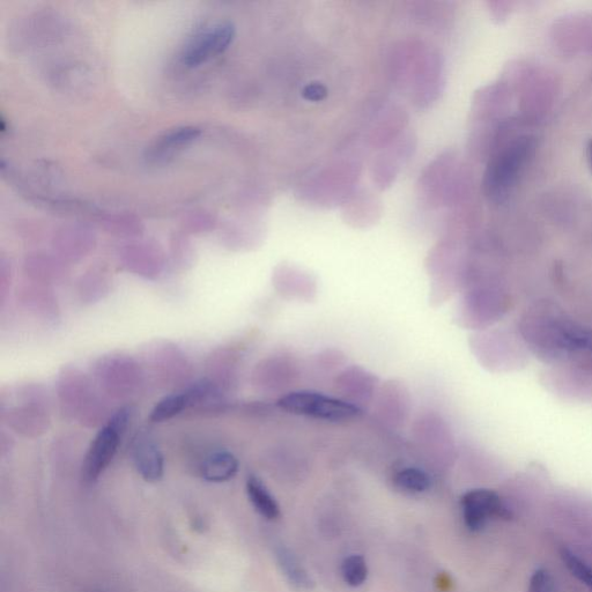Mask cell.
I'll list each match as a JSON object with an SVG mask.
<instances>
[{"instance_id":"1","label":"cell","mask_w":592,"mask_h":592,"mask_svg":"<svg viewBox=\"0 0 592 592\" xmlns=\"http://www.w3.org/2000/svg\"><path fill=\"white\" fill-rule=\"evenodd\" d=\"M57 397L62 416L78 420L87 428L99 426L108 417L106 396L90 376L78 368L66 367L57 380Z\"/></svg>"},{"instance_id":"2","label":"cell","mask_w":592,"mask_h":592,"mask_svg":"<svg viewBox=\"0 0 592 592\" xmlns=\"http://www.w3.org/2000/svg\"><path fill=\"white\" fill-rule=\"evenodd\" d=\"M93 377L103 395L118 401L136 397L146 384L144 367L127 354L101 357L94 364Z\"/></svg>"},{"instance_id":"3","label":"cell","mask_w":592,"mask_h":592,"mask_svg":"<svg viewBox=\"0 0 592 592\" xmlns=\"http://www.w3.org/2000/svg\"><path fill=\"white\" fill-rule=\"evenodd\" d=\"M135 409L127 405L121 407L106 421L87 450L83 465V477L87 483H94L113 463L120 449L125 433L131 425Z\"/></svg>"},{"instance_id":"4","label":"cell","mask_w":592,"mask_h":592,"mask_svg":"<svg viewBox=\"0 0 592 592\" xmlns=\"http://www.w3.org/2000/svg\"><path fill=\"white\" fill-rule=\"evenodd\" d=\"M16 405L2 410L4 423L26 438H39L50 426V407L46 390L27 384L16 392Z\"/></svg>"},{"instance_id":"5","label":"cell","mask_w":592,"mask_h":592,"mask_svg":"<svg viewBox=\"0 0 592 592\" xmlns=\"http://www.w3.org/2000/svg\"><path fill=\"white\" fill-rule=\"evenodd\" d=\"M281 410L295 416L345 423L361 417L362 410L344 399L333 398L312 390H299L280 397L277 402Z\"/></svg>"},{"instance_id":"6","label":"cell","mask_w":592,"mask_h":592,"mask_svg":"<svg viewBox=\"0 0 592 592\" xmlns=\"http://www.w3.org/2000/svg\"><path fill=\"white\" fill-rule=\"evenodd\" d=\"M534 151L529 138H520L495 157L485 177L486 194L494 201L506 199Z\"/></svg>"},{"instance_id":"7","label":"cell","mask_w":592,"mask_h":592,"mask_svg":"<svg viewBox=\"0 0 592 592\" xmlns=\"http://www.w3.org/2000/svg\"><path fill=\"white\" fill-rule=\"evenodd\" d=\"M235 35V28L231 22H217L212 26L206 27L191 37L189 42L183 48L181 59L188 68L209 61L228 48Z\"/></svg>"},{"instance_id":"8","label":"cell","mask_w":592,"mask_h":592,"mask_svg":"<svg viewBox=\"0 0 592 592\" xmlns=\"http://www.w3.org/2000/svg\"><path fill=\"white\" fill-rule=\"evenodd\" d=\"M152 375L164 387L183 386L191 376L187 355L173 343L155 345L148 357Z\"/></svg>"},{"instance_id":"9","label":"cell","mask_w":592,"mask_h":592,"mask_svg":"<svg viewBox=\"0 0 592 592\" xmlns=\"http://www.w3.org/2000/svg\"><path fill=\"white\" fill-rule=\"evenodd\" d=\"M462 510L465 525L471 531L483 529L492 518L508 515V510L499 495L485 488L465 493L462 498Z\"/></svg>"},{"instance_id":"10","label":"cell","mask_w":592,"mask_h":592,"mask_svg":"<svg viewBox=\"0 0 592 592\" xmlns=\"http://www.w3.org/2000/svg\"><path fill=\"white\" fill-rule=\"evenodd\" d=\"M132 458L139 475L148 483H155L164 477L165 457L150 433L140 432L136 436Z\"/></svg>"},{"instance_id":"11","label":"cell","mask_w":592,"mask_h":592,"mask_svg":"<svg viewBox=\"0 0 592 592\" xmlns=\"http://www.w3.org/2000/svg\"><path fill=\"white\" fill-rule=\"evenodd\" d=\"M202 135V130L196 127H179L169 130L154 140L153 144L148 147L146 152V159L151 164H165L174 155L183 150V148L194 143L195 140Z\"/></svg>"},{"instance_id":"12","label":"cell","mask_w":592,"mask_h":592,"mask_svg":"<svg viewBox=\"0 0 592 592\" xmlns=\"http://www.w3.org/2000/svg\"><path fill=\"white\" fill-rule=\"evenodd\" d=\"M238 471V458L227 450L214 451L201 464V475L210 483H225L233 479Z\"/></svg>"},{"instance_id":"13","label":"cell","mask_w":592,"mask_h":592,"mask_svg":"<svg viewBox=\"0 0 592 592\" xmlns=\"http://www.w3.org/2000/svg\"><path fill=\"white\" fill-rule=\"evenodd\" d=\"M18 300L29 312L36 315L50 318L55 317L58 312L55 295L48 287H42L41 284L20 287Z\"/></svg>"},{"instance_id":"14","label":"cell","mask_w":592,"mask_h":592,"mask_svg":"<svg viewBox=\"0 0 592 592\" xmlns=\"http://www.w3.org/2000/svg\"><path fill=\"white\" fill-rule=\"evenodd\" d=\"M276 559L281 572L295 589L306 591L314 587L312 577L292 551L280 546L276 550Z\"/></svg>"},{"instance_id":"15","label":"cell","mask_w":592,"mask_h":592,"mask_svg":"<svg viewBox=\"0 0 592 592\" xmlns=\"http://www.w3.org/2000/svg\"><path fill=\"white\" fill-rule=\"evenodd\" d=\"M247 494L256 512L266 520H276L280 515L278 502L265 486L263 481L256 476H249L247 479Z\"/></svg>"},{"instance_id":"16","label":"cell","mask_w":592,"mask_h":592,"mask_svg":"<svg viewBox=\"0 0 592 592\" xmlns=\"http://www.w3.org/2000/svg\"><path fill=\"white\" fill-rule=\"evenodd\" d=\"M191 407L190 397L187 389L167 395L153 407L150 420L152 423H165L170 419L179 416L183 411Z\"/></svg>"},{"instance_id":"17","label":"cell","mask_w":592,"mask_h":592,"mask_svg":"<svg viewBox=\"0 0 592 592\" xmlns=\"http://www.w3.org/2000/svg\"><path fill=\"white\" fill-rule=\"evenodd\" d=\"M394 483L404 492L424 493L431 487V478L423 470L406 468L396 473Z\"/></svg>"},{"instance_id":"18","label":"cell","mask_w":592,"mask_h":592,"mask_svg":"<svg viewBox=\"0 0 592 592\" xmlns=\"http://www.w3.org/2000/svg\"><path fill=\"white\" fill-rule=\"evenodd\" d=\"M344 581L349 586L357 588L362 586L368 577L367 562L361 555H351L346 558L342 565Z\"/></svg>"},{"instance_id":"19","label":"cell","mask_w":592,"mask_h":592,"mask_svg":"<svg viewBox=\"0 0 592 592\" xmlns=\"http://www.w3.org/2000/svg\"><path fill=\"white\" fill-rule=\"evenodd\" d=\"M110 287L106 279L96 276H88L81 281L78 287L80 300L84 303H94L105 298Z\"/></svg>"},{"instance_id":"20","label":"cell","mask_w":592,"mask_h":592,"mask_svg":"<svg viewBox=\"0 0 592 592\" xmlns=\"http://www.w3.org/2000/svg\"><path fill=\"white\" fill-rule=\"evenodd\" d=\"M561 558L568 571L592 592V568L567 549L562 550Z\"/></svg>"},{"instance_id":"21","label":"cell","mask_w":592,"mask_h":592,"mask_svg":"<svg viewBox=\"0 0 592 592\" xmlns=\"http://www.w3.org/2000/svg\"><path fill=\"white\" fill-rule=\"evenodd\" d=\"M557 583L553 575L546 569H538L531 576L528 592H555Z\"/></svg>"},{"instance_id":"22","label":"cell","mask_w":592,"mask_h":592,"mask_svg":"<svg viewBox=\"0 0 592 592\" xmlns=\"http://www.w3.org/2000/svg\"><path fill=\"white\" fill-rule=\"evenodd\" d=\"M589 160H590V165L592 167V140H591V143L589 145Z\"/></svg>"}]
</instances>
